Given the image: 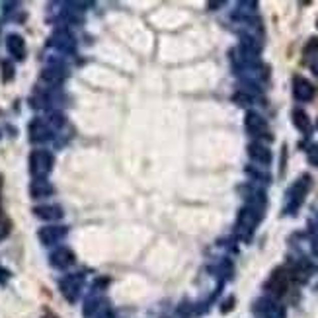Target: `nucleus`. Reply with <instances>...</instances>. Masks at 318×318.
Segmentation results:
<instances>
[{"mask_svg":"<svg viewBox=\"0 0 318 318\" xmlns=\"http://www.w3.org/2000/svg\"><path fill=\"white\" fill-rule=\"evenodd\" d=\"M43 318H57V316H53V314H45Z\"/></svg>","mask_w":318,"mask_h":318,"instance_id":"2eb2a0df","label":"nucleus"},{"mask_svg":"<svg viewBox=\"0 0 318 318\" xmlns=\"http://www.w3.org/2000/svg\"><path fill=\"white\" fill-rule=\"evenodd\" d=\"M258 219H260L258 215H254V211H248V209L246 211H242V215H240V223H244V225L250 227V229L258 223Z\"/></svg>","mask_w":318,"mask_h":318,"instance_id":"f8f14e48","label":"nucleus"},{"mask_svg":"<svg viewBox=\"0 0 318 318\" xmlns=\"http://www.w3.org/2000/svg\"><path fill=\"white\" fill-rule=\"evenodd\" d=\"M310 160H312V162H314V164H316V166H318V146H316V148H314V152L310 154Z\"/></svg>","mask_w":318,"mask_h":318,"instance_id":"4468645a","label":"nucleus"},{"mask_svg":"<svg viewBox=\"0 0 318 318\" xmlns=\"http://www.w3.org/2000/svg\"><path fill=\"white\" fill-rule=\"evenodd\" d=\"M312 69H314V71H316V74H318V63L314 65V67H312Z\"/></svg>","mask_w":318,"mask_h":318,"instance_id":"dca6fc26","label":"nucleus"},{"mask_svg":"<svg viewBox=\"0 0 318 318\" xmlns=\"http://www.w3.org/2000/svg\"><path fill=\"white\" fill-rule=\"evenodd\" d=\"M287 285H289V275H287L283 269H277V271L271 275L269 283H267V289H269L273 295L281 297L283 293L287 291Z\"/></svg>","mask_w":318,"mask_h":318,"instance_id":"f03ea898","label":"nucleus"},{"mask_svg":"<svg viewBox=\"0 0 318 318\" xmlns=\"http://www.w3.org/2000/svg\"><path fill=\"white\" fill-rule=\"evenodd\" d=\"M53 166V156L45 150H36L32 156H30V170L34 176H45Z\"/></svg>","mask_w":318,"mask_h":318,"instance_id":"f257e3e1","label":"nucleus"},{"mask_svg":"<svg viewBox=\"0 0 318 318\" xmlns=\"http://www.w3.org/2000/svg\"><path fill=\"white\" fill-rule=\"evenodd\" d=\"M6 47H8V51L14 55L16 59H24V55H26V43H24V39L20 36H8L6 39Z\"/></svg>","mask_w":318,"mask_h":318,"instance_id":"39448f33","label":"nucleus"},{"mask_svg":"<svg viewBox=\"0 0 318 318\" xmlns=\"http://www.w3.org/2000/svg\"><path fill=\"white\" fill-rule=\"evenodd\" d=\"M63 234H65V229H63V227H49V229L39 230V238H41L45 244H51L55 240H59Z\"/></svg>","mask_w":318,"mask_h":318,"instance_id":"6e6552de","label":"nucleus"},{"mask_svg":"<svg viewBox=\"0 0 318 318\" xmlns=\"http://www.w3.org/2000/svg\"><path fill=\"white\" fill-rule=\"evenodd\" d=\"M246 129L252 135H262L267 131V123L258 115V113H248L246 115Z\"/></svg>","mask_w":318,"mask_h":318,"instance_id":"20e7f679","label":"nucleus"},{"mask_svg":"<svg viewBox=\"0 0 318 318\" xmlns=\"http://www.w3.org/2000/svg\"><path fill=\"white\" fill-rule=\"evenodd\" d=\"M248 152H250V156L254 160H258V162H262V164H267L269 160H271V152L265 148V146H262V144H250L248 146Z\"/></svg>","mask_w":318,"mask_h":318,"instance_id":"0eeeda50","label":"nucleus"},{"mask_svg":"<svg viewBox=\"0 0 318 318\" xmlns=\"http://www.w3.org/2000/svg\"><path fill=\"white\" fill-rule=\"evenodd\" d=\"M53 192V188L49 186V184H45V182H36L34 186H32V194L39 197V195H47Z\"/></svg>","mask_w":318,"mask_h":318,"instance_id":"9b49d317","label":"nucleus"},{"mask_svg":"<svg viewBox=\"0 0 318 318\" xmlns=\"http://www.w3.org/2000/svg\"><path fill=\"white\" fill-rule=\"evenodd\" d=\"M293 123L297 129H300L302 133H308L310 131V119H308V115L302 111V109H295L293 111Z\"/></svg>","mask_w":318,"mask_h":318,"instance_id":"1a4fd4ad","label":"nucleus"},{"mask_svg":"<svg viewBox=\"0 0 318 318\" xmlns=\"http://www.w3.org/2000/svg\"><path fill=\"white\" fill-rule=\"evenodd\" d=\"M295 98L300 100V102H306V100H312V96H314V86L306 80V78H300L297 76L295 78Z\"/></svg>","mask_w":318,"mask_h":318,"instance_id":"7ed1b4c3","label":"nucleus"},{"mask_svg":"<svg viewBox=\"0 0 318 318\" xmlns=\"http://www.w3.org/2000/svg\"><path fill=\"white\" fill-rule=\"evenodd\" d=\"M72 260H74V256H72L71 250H67V248H61V250H57L53 254V264L59 265V267H67L69 264H72Z\"/></svg>","mask_w":318,"mask_h":318,"instance_id":"9d476101","label":"nucleus"},{"mask_svg":"<svg viewBox=\"0 0 318 318\" xmlns=\"http://www.w3.org/2000/svg\"><path fill=\"white\" fill-rule=\"evenodd\" d=\"M2 80L4 82H8V80H12V76H14V67L10 65V63H2Z\"/></svg>","mask_w":318,"mask_h":318,"instance_id":"ddd939ff","label":"nucleus"},{"mask_svg":"<svg viewBox=\"0 0 318 318\" xmlns=\"http://www.w3.org/2000/svg\"><path fill=\"white\" fill-rule=\"evenodd\" d=\"M34 211H36L37 217H41V219H45V221H57V219H61V217H63V211H61L59 207H55V205L36 207Z\"/></svg>","mask_w":318,"mask_h":318,"instance_id":"423d86ee","label":"nucleus"}]
</instances>
